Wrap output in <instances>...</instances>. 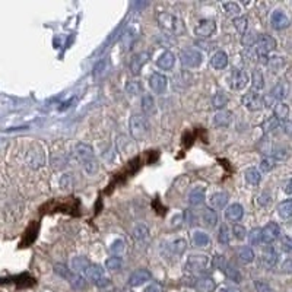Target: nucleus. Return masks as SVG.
<instances>
[{"label":"nucleus","mask_w":292,"mask_h":292,"mask_svg":"<svg viewBox=\"0 0 292 292\" xmlns=\"http://www.w3.org/2000/svg\"><path fill=\"white\" fill-rule=\"evenodd\" d=\"M259 205L260 206H267L269 203H270V196L267 195V193H263V195H260L259 196Z\"/></svg>","instance_id":"obj_58"},{"label":"nucleus","mask_w":292,"mask_h":292,"mask_svg":"<svg viewBox=\"0 0 292 292\" xmlns=\"http://www.w3.org/2000/svg\"><path fill=\"white\" fill-rule=\"evenodd\" d=\"M129 129H130L132 138L136 140H145L149 135L148 120L142 114H132L130 122H129Z\"/></svg>","instance_id":"obj_3"},{"label":"nucleus","mask_w":292,"mask_h":292,"mask_svg":"<svg viewBox=\"0 0 292 292\" xmlns=\"http://www.w3.org/2000/svg\"><path fill=\"white\" fill-rule=\"evenodd\" d=\"M208 264L209 257L206 254H190L186 262V269L189 272H203Z\"/></svg>","instance_id":"obj_7"},{"label":"nucleus","mask_w":292,"mask_h":292,"mask_svg":"<svg viewBox=\"0 0 292 292\" xmlns=\"http://www.w3.org/2000/svg\"><path fill=\"white\" fill-rule=\"evenodd\" d=\"M156 21L159 27L171 35H183L186 32L184 22L179 16L169 14V12H159L156 15Z\"/></svg>","instance_id":"obj_1"},{"label":"nucleus","mask_w":292,"mask_h":292,"mask_svg":"<svg viewBox=\"0 0 292 292\" xmlns=\"http://www.w3.org/2000/svg\"><path fill=\"white\" fill-rule=\"evenodd\" d=\"M273 111H275V117L278 119L279 122H283V120H286L288 115H289V107H288V104L279 101V102L275 104Z\"/></svg>","instance_id":"obj_30"},{"label":"nucleus","mask_w":292,"mask_h":292,"mask_svg":"<svg viewBox=\"0 0 292 292\" xmlns=\"http://www.w3.org/2000/svg\"><path fill=\"white\" fill-rule=\"evenodd\" d=\"M133 238L135 240H138V241H145V240H148V237H149V229L145 226V225H136L135 228H133Z\"/></svg>","instance_id":"obj_39"},{"label":"nucleus","mask_w":292,"mask_h":292,"mask_svg":"<svg viewBox=\"0 0 292 292\" xmlns=\"http://www.w3.org/2000/svg\"><path fill=\"white\" fill-rule=\"evenodd\" d=\"M151 279H152V273H151L148 269H138V270H135V272L130 275L129 285H130L132 288H138V286L146 283V282L151 280Z\"/></svg>","instance_id":"obj_9"},{"label":"nucleus","mask_w":292,"mask_h":292,"mask_svg":"<svg viewBox=\"0 0 292 292\" xmlns=\"http://www.w3.org/2000/svg\"><path fill=\"white\" fill-rule=\"evenodd\" d=\"M278 260V251L275 250L273 247H267V249L262 253V263H263L266 267H273V266H276Z\"/></svg>","instance_id":"obj_22"},{"label":"nucleus","mask_w":292,"mask_h":292,"mask_svg":"<svg viewBox=\"0 0 292 292\" xmlns=\"http://www.w3.org/2000/svg\"><path fill=\"white\" fill-rule=\"evenodd\" d=\"M231 122H232V112L226 110H221L213 115V125L218 127H226L231 125Z\"/></svg>","instance_id":"obj_24"},{"label":"nucleus","mask_w":292,"mask_h":292,"mask_svg":"<svg viewBox=\"0 0 292 292\" xmlns=\"http://www.w3.org/2000/svg\"><path fill=\"white\" fill-rule=\"evenodd\" d=\"M226 104H228V97H226V94H223L222 91H218L213 98H212V105H213V108H216L218 111H221L223 110L225 107H226Z\"/></svg>","instance_id":"obj_31"},{"label":"nucleus","mask_w":292,"mask_h":292,"mask_svg":"<svg viewBox=\"0 0 292 292\" xmlns=\"http://www.w3.org/2000/svg\"><path fill=\"white\" fill-rule=\"evenodd\" d=\"M244 216V208L240 203H232L225 209V219L229 222H238Z\"/></svg>","instance_id":"obj_16"},{"label":"nucleus","mask_w":292,"mask_h":292,"mask_svg":"<svg viewBox=\"0 0 292 292\" xmlns=\"http://www.w3.org/2000/svg\"><path fill=\"white\" fill-rule=\"evenodd\" d=\"M148 60H149V54L146 51H142V53L135 54L133 59L130 60V72H132V75H139L142 69H143V66L148 63Z\"/></svg>","instance_id":"obj_14"},{"label":"nucleus","mask_w":292,"mask_h":292,"mask_svg":"<svg viewBox=\"0 0 292 292\" xmlns=\"http://www.w3.org/2000/svg\"><path fill=\"white\" fill-rule=\"evenodd\" d=\"M110 250L112 251V254H115V256L119 257V256H122L126 251V243L123 240H115L111 244Z\"/></svg>","instance_id":"obj_47"},{"label":"nucleus","mask_w":292,"mask_h":292,"mask_svg":"<svg viewBox=\"0 0 292 292\" xmlns=\"http://www.w3.org/2000/svg\"><path fill=\"white\" fill-rule=\"evenodd\" d=\"M256 41H257V37H256L253 32L243 35V44H244V45H253V44H256Z\"/></svg>","instance_id":"obj_56"},{"label":"nucleus","mask_w":292,"mask_h":292,"mask_svg":"<svg viewBox=\"0 0 292 292\" xmlns=\"http://www.w3.org/2000/svg\"><path fill=\"white\" fill-rule=\"evenodd\" d=\"M231 234H232V231H229V228L226 225H221L219 232H218V241L221 244H228L231 241Z\"/></svg>","instance_id":"obj_44"},{"label":"nucleus","mask_w":292,"mask_h":292,"mask_svg":"<svg viewBox=\"0 0 292 292\" xmlns=\"http://www.w3.org/2000/svg\"><path fill=\"white\" fill-rule=\"evenodd\" d=\"M142 110L145 112V115H153L156 112V104L152 95H143L142 98Z\"/></svg>","instance_id":"obj_29"},{"label":"nucleus","mask_w":292,"mask_h":292,"mask_svg":"<svg viewBox=\"0 0 292 292\" xmlns=\"http://www.w3.org/2000/svg\"><path fill=\"white\" fill-rule=\"evenodd\" d=\"M219 292H238V291L232 289V288H221V289H219Z\"/></svg>","instance_id":"obj_62"},{"label":"nucleus","mask_w":292,"mask_h":292,"mask_svg":"<svg viewBox=\"0 0 292 292\" xmlns=\"http://www.w3.org/2000/svg\"><path fill=\"white\" fill-rule=\"evenodd\" d=\"M278 213L282 219H289V218H292V199H288V200L279 203Z\"/></svg>","instance_id":"obj_32"},{"label":"nucleus","mask_w":292,"mask_h":292,"mask_svg":"<svg viewBox=\"0 0 292 292\" xmlns=\"http://www.w3.org/2000/svg\"><path fill=\"white\" fill-rule=\"evenodd\" d=\"M202 62H203V56L196 48H186V50L181 51V63L186 68L195 69V68H199L202 65Z\"/></svg>","instance_id":"obj_6"},{"label":"nucleus","mask_w":292,"mask_h":292,"mask_svg":"<svg viewBox=\"0 0 292 292\" xmlns=\"http://www.w3.org/2000/svg\"><path fill=\"white\" fill-rule=\"evenodd\" d=\"M280 237V228L276 222H269L262 229V243L264 244H272Z\"/></svg>","instance_id":"obj_8"},{"label":"nucleus","mask_w":292,"mask_h":292,"mask_svg":"<svg viewBox=\"0 0 292 292\" xmlns=\"http://www.w3.org/2000/svg\"><path fill=\"white\" fill-rule=\"evenodd\" d=\"M149 86H151V89H152L153 92L164 94L168 86V79L164 75H161V73H153L152 76H151V79H149Z\"/></svg>","instance_id":"obj_13"},{"label":"nucleus","mask_w":292,"mask_h":292,"mask_svg":"<svg viewBox=\"0 0 292 292\" xmlns=\"http://www.w3.org/2000/svg\"><path fill=\"white\" fill-rule=\"evenodd\" d=\"M283 192L286 193V195H292V179L286 184H285V189H283Z\"/></svg>","instance_id":"obj_61"},{"label":"nucleus","mask_w":292,"mask_h":292,"mask_svg":"<svg viewBox=\"0 0 292 292\" xmlns=\"http://www.w3.org/2000/svg\"><path fill=\"white\" fill-rule=\"evenodd\" d=\"M249 84V75L241 69H234L232 75H231V85L236 91H241L244 89Z\"/></svg>","instance_id":"obj_12"},{"label":"nucleus","mask_w":292,"mask_h":292,"mask_svg":"<svg viewBox=\"0 0 292 292\" xmlns=\"http://www.w3.org/2000/svg\"><path fill=\"white\" fill-rule=\"evenodd\" d=\"M187 249V241L184 238H177L171 243L169 246V250L172 251L174 254H183Z\"/></svg>","instance_id":"obj_41"},{"label":"nucleus","mask_w":292,"mask_h":292,"mask_svg":"<svg viewBox=\"0 0 292 292\" xmlns=\"http://www.w3.org/2000/svg\"><path fill=\"white\" fill-rule=\"evenodd\" d=\"M279 125H280V122H279L275 115H272V117H269L267 120H264V123L262 125V129H263L264 133H269V132H272V130L278 129Z\"/></svg>","instance_id":"obj_45"},{"label":"nucleus","mask_w":292,"mask_h":292,"mask_svg":"<svg viewBox=\"0 0 292 292\" xmlns=\"http://www.w3.org/2000/svg\"><path fill=\"white\" fill-rule=\"evenodd\" d=\"M280 247H282V250L285 251V253L292 254V238H289V237H283L282 241H280Z\"/></svg>","instance_id":"obj_55"},{"label":"nucleus","mask_w":292,"mask_h":292,"mask_svg":"<svg viewBox=\"0 0 292 292\" xmlns=\"http://www.w3.org/2000/svg\"><path fill=\"white\" fill-rule=\"evenodd\" d=\"M222 8L226 15H238L240 12H241L240 6H238L237 3H234V2H226V3H222Z\"/></svg>","instance_id":"obj_49"},{"label":"nucleus","mask_w":292,"mask_h":292,"mask_svg":"<svg viewBox=\"0 0 292 292\" xmlns=\"http://www.w3.org/2000/svg\"><path fill=\"white\" fill-rule=\"evenodd\" d=\"M275 168V159L273 158H263L260 162V169L263 172H269Z\"/></svg>","instance_id":"obj_51"},{"label":"nucleus","mask_w":292,"mask_h":292,"mask_svg":"<svg viewBox=\"0 0 292 292\" xmlns=\"http://www.w3.org/2000/svg\"><path fill=\"white\" fill-rule=\"evenodd\" d=\"M238 257H240V260L243 262V263L249 264L251 262H254V259H256V254H254V251L250 247H243V249H240L238 251Z\"/></svg>","instance_id":"obj_37"},{"label":"nucleus","mask_w":292,"mask_h":292,"mask_svg":"<svg viewBox=\"0 0 292 292\" xmlns=\"http://www.w3.org/2000/svg\"><path fill=\"white\" fill-rule=\"evenodd\" d=\"M200 218H202V222L205 223L206 226H209V228H215V226L219 223V215H218V212L210 208L203 209Z\"/></svg>","instance_id":"obj_21"},{"label":"nucleus","mask_w":292,"mask_h":292,"mask_svg":"<svg viewBox=\"0 0 292 292\" xmlns=\"http://www.w3.org/2000/svg\"><path fill=\"white\" fill-rule=\"evenodd\" d=\"M276 48V41L273 37L267 35V34H262L257 37L256 41V54L259 59H262L263 62L267 63V56L269 53H272Z\"/></svg>","instance_id":"obj_4"},{"label":"nucleus","mask_w":292,"mask_h":292,"mask_svg":"<svg viewBox=\"0 0 292 292\" xmlns=\"http://www.w3.org/2000/svg\"><path fill=\"white\" fill-rule=\"evenodd\" d=\"M228 199L229 196L226 195L225 192H219V193H215V195L210 196L209 199V203H210V209H222L225 208V205L228 203Z\"/></svg>","instance_id":"obj_23"},{"label":"nucleus","mask_w":292,"mask_h":292,"mask_svg":"<svg viewBox=\"0 0 292 292\" xmlns=\"http://www.w3.org/2000/svg\"><path fill=\"white\" fill-rule=\"evenodd\" d=\"M254 288H256V291L257 292H273L272 289V286L267 283V282H264V280H256L254 282Z\"/></svg>","instance_id":"obj_53"},{"label":"nucleus","mask_w":292,"mask_h":292,"mask_svg":"<svg viewBox=\"0 0 292 292\" xmlns=\"http://www.w3.org/2000/svg\"><path fill=\"white\" fill-rule=\"evenodd\" d=\"M28 162L32 168H38L44 165V151L38 146V151H29Z\"/></svg>","instance_id":"obj_28"},{"label":"nucleus","mask_w":292,"mask_h":292,"mask_svg":"<svg viewBox=\"0 0 292 292\" xmlns=\"http://www.w3.org/2000/svg\"><path fill=\"white\" fill-rule=\"evenodd\" d=\"M126 91H127V94H130V95H138L142 92V84H140V81L138 79H132V81H129L127 84H126Z\"/></svg>","instance_id":"obj_43"},{"label":"nucleus","mask_w":292,"mask_h":292,"mask_svg":"<svg viewBox=\"0 0 292 292\" xmlns=\"http://www.w3.org/2000/svg\"><path fill=\"white\" fill-rule=\"evenodd\" d=\"M75 149H76V155H78L82 167L85 168V171H86L88 174H95L98 169V161L94 149H92L89 145L82 143V142L78 143Z\"/></svg>","instance_id":"obj_2"},{"label":"nucleus","mask_w":292,"mask_h":292,"mask_svg":"<svg viewBox=\"0 0 292 292\" xmlns=\"http://www.w3.org/2000/svg\"><path fill=\"white\" fill-rule=\"evenodd\" d=\"M89 262H88V259L86 257H82V256H78V257H75L73 260H72V267H73V270H75V273L76 275H85V272H86V269L89 267Z\"/></svg>","instance_id":"obj_27"},{"label":"nucleus","mask_w":292,"mask_h":292,"mask_svg":"<svg viewBox=\"0 0 292 292\" xmlns=\"http://www.w3.org/2000/svg\"><path fill=\"white\" fill-rule=\"evenodd\" d=\"M232 25H234V28L237 29V32H238L240 35H244V34L247 32L249 21H247L246 16H237V18L232 19Z\"/></svg>","instance_id":"obj_34"},{"label":"nucleus","mask_w":292,"mask_h":292,"mask_svg":"<svg viewBox=\"0 0 292 292\" xmlns=\"http://www.w3.org/2000/svg\"><path fill=\"white\" fill-rule=\"evenodd\" d=\"M282 65H283V59L282 57H270L269 60H267V66L272 69V72H278L280 68H282Z\"/></svg>","instance_id":"obj_50"},{"label":"nucleus","mask_w":292,"mask_h":292,"mask_svg":"<svg viewBox=\"0 0 292 292\" xmlns=\"http://www.w3.org/2000/svg\"><path fill=\"white\" fill-rule=\"evenodd\" d=\"M270 24H272V27L275 29H285L289 27V24H291V21H289V18L286 16V15L283 14L282 11H275L272 16H270Z\"/></svg>","instance_id":"obj_17"},{"label":"nucleus","mask_w":292,"mask_h":292,"mask_svg":"<svg viewBox=\"0 0 292 292\" xmlns=\"http://www.w3.org/2000/svg\"><path fill=\"white\" fill-rule=\"evenodd\" d=\"M122 264H123V260H122L120 257L114 256V257L107 259V262H105V267H107L108 270H120V269H122Z\"/></svg>","instance_id":"obj_46"},{"label":"nucleus","mask_w":292,"mask_h":292,"mask_svg":"<svg viewBox=\"0 0 292 292\" xmlns=\"http://www.w3.org/2000/svg\"><path fill=\"white\" fill-rule=\"evenodd\" d=\"M286 92H288V89H286V85L283 84V82H279V84L275 85V88L272 89V92H270V97L273 98V99H276V101H282L283 98L286 97Z\"/></svg>","instance_id":"obj_35"},{"label":"nucleus","mask_w":292,"mask_h":292,"mask_svg":"<svg viewBox=\"0 0 292 292\" xmlns=\"http://www.w3.org/2000/svg\"><path fill=\"white\" fill-rule=\"evenodd\" d=\"M145 292H164V286L161 283L153 282L151 285H148V288L145 289Z\"/></svg>","instance_id":"obj_57"},{"label":"nucleus","mask_w":292,"mask_h":292,"mask_svg":"<svg viewBox=\"0 0 292 292\" xmlns=\"http://www.w3.org/2000/svg\"><path fill=\"white\" fill-rule=\"evenodd\" d=\"M195 289L197 292H215L216 283H215L213 279L209 278V276H202V278L196 279Z\"/></svg>","instance_id":"obj_19"},{"label":"nucleus","mask_w":292,"mask_h":292,"mask_svg":"<svg viewBox=\"0 0 292 292\" xmlns=\"http://www.w3.org/2000/svg\"><path fill=\"white\" fill-rule=\"evenodd\" d=\"M69 282L70 285H72V288L76 289V291H81V289H84L85 286H86V280L84 279V276L76 275V273H72V276L69 278Z\"/></svg>","instance_id":"obj_42"},{"label":"nucleus","mask_w":292,"mask_h":292,"mask_svg":"<svg viewBox=\"0 0 292 292\" xmlns=\"http://www.w3.org/2000/svg\"><path fill=\"white\" fill-rule=\"evenodd\" d=\"M85 276L92 283H95L98 288H105L110 283V280L104 273V269L99 264H89V267L85 272Z\"/></svg>","instance_id":"obj_5"},{"label":"nucleus","mask_w":292,"mask_h":292,"mask_svg":"<svg viewBox=\"0 0 292 292\" xmlns=\"http://www.w3.org/2000/svg\"><path fill=\"white\" fill-rule=\"evenodd\" d=\"M282 269H283V272H288V273H291L292 272V259H288L285 263L282 264Z\"/></svg>","instance_id":"obj_59"},{"label":"nucleus","mask_w":292,"mask_h":292,"mask_svg":"<svg viewBox=\"0 0 292 292\" xmlns=\"http://www.w3.org/2000/svg\"><path fill=\"white\" fill-rule=\"evenodd\" d=\"M243 104L250 111H259L263 107V99H262V97L259 94H256L254 91H250L249 94H246L243 97Z\"/></svg>","instance_id":"obj_10"},{"label":"nucleus","mask_w":292,"mask_h":292,"mask_svg":"<svg viewBox=\"0 0 292 292\" xmlns=\"http://www.w3.org/2000/svg\"><path fill=\"white\" fill-rule=\"evenodd\" d=\"M205 199H206V189L202 187V186H197L195 189H192L190 193H189V203L192 206L202 205L205 202Z\"/></svg>","instance_id":"obj_18"},{"label":"nucleus","mask_w":292,"mask_h":292,"mask_svg":"<svg viewBox=\"0 0 292 292\" xmlns=\"http://www.w3.org/2000/svg\"><path fill=\"white\" fill-rule=\"evenodd\" d=\"M251 82H253V88L256 91H260L264 88V76L260 69H254L253 76H251Z\"/></svg>","instance_id":"obj_38"},{"label":"nucleus","mask_w":292,"mask_h":292,"mask_svg":"<svg viewBox=\"0 0 292 292\" xmlns=\"http://www.w3.org/2000/svg\"><path fill=\"white\" fill-rule=\"evenodd\" d=\"M249 240H250L251 246H259L262 243V229L260 228L251 229V232L249 234Z\"/></svg>","instance_id":"obj_48"},{"label":"nucleus","mask_w":292,"mask_h":292,"mask_svg":"<svg viewBox=\"0 0 292 292\" xmlns=\"http://www.w3.org/2000/svg\"><path fill=\"white\" fill-rule=\"evenodd\" d=\"M232 234H234L237 240H244L247 237V229H246V226L237 223L236 226H234V229H232Z\"/></svg>","instance_id":"obj_52"},{"label":"nucleus","mask_w":292,"mask_h":292,"mask_svg":"<svg viewBox=\"0 0 292 292\" xmlns=\"http://www.w3.org/2000/svg\"><path fill=\"white\" fill-rule=\"evenodd\" d=\"M246 181L251 184V186H257L260 180H262V176H260V171L259 169H256V168H249L247 171H246Z\"/></svg>","instance_id":"obj_36"},{"label":"nucleus","mask_w":292,"mask_h":292,"mask_svg":"<svg viewBox=\"0 0 292 292\" xmlns=\"http://www.w3.org/2000/svg\"><path fill=\"white\" fill-rule=\"evenodd\" d=\"M38 228H40V225H38L37 222L31 223V225H29L28 229L25 231L24 240H22V243H21V247H28L31 243H34V241H35L37 234H38Z\"/></svg>","instance_id":"obj_25"},{"label":"nucleus","mask_w":292,"mask_h":292,"mask_svg":"<svg viewBox=\"0 0 292 292\" xmlns=\"http://www.w3.org/2000/svg\"><path fill=\"white\" fill-rule=\"evenodd\" d=\"M283 130H285V133H286L288 136L292 138V122H285V123H283Z\"/></svg>","instance_id":"obj_60"},{"label":"nucleus","mask_w":292,"mask_h":292,"mask_svg":"<svg viewBox=\"0 0 292 292\" xmlns=\"http://www.w3.org/2000/svg\"><path fill=\"white\" fill-rule=\"evenodd\" d=\"M225 273H226V276L231 279V280H234V282H237V283H240L241 282V279H243V276H241V273H240V270L237 269L234 264L228 263L225 264Z\"/></svg>","instance_id":"obj_40"},{"label":"nucleus","mask_w":292,"mask_h":292,"mask_svg":"<svg viewBox=\"0 0 292 292\" xmlns=\"http://www.w3.org/2000/svg\"><path fill=\"white\" fill-rule=\"evenodd\" d=\"M54 270H56V273H59L62 278L68 279V280H69V278L72 276V272H70L65 264H56V266H54Z\"/></svg>","instance_id":"obj_54"},{"label":"nucleus","mask_w":292,"mask_h":292,"mask_svg":"<svg viewBox=\"0 0 292 292\" xmlns=\"http://www.w3.org/2000/svg\"><path fill=\"white\" fill-rule=\"evenodd\" d=\"M210 244V238L203 231H196L193 234V246L195 247H208Z\"/></svg>","instance_id":"obj_33"},{"label":"nucleus","mask_w":292,"mask_h":292,"mask_svg":"<svg viewBox=\"0 0 292 292\" xmlns=\"http://www.w3.org/2000/svg\"><path fill=\"white\" fill-rule=\"evenodd\" d=\"M111 70V60L110 57H104L98 62L94 68V78L95 81H99V79H104Z\"/></svg>","instance_id":"obj_15"},{"label":"nucleus","mask_w":292,"mask_h":292,"mask_svg":"<svg viewBox=\"0 0 292 292\" xmlns=\"http://www.w3.org/2000/svg\"><path fill=\"white\" fill-rule=\"evenodd\" d=\"M210 65H212V68H215V69L218 70L225 69L228 66V56H226V53L225 51H216L212 56V59H210Z\"/></svg>","instance_id":"obj_26"},{"label":"nucleus","mask_w":292,"mask_h":292,"mask_svg":"<svg viewBox=\"0 0 292 292\" xmlns=\"http://www.w3.org/2000/svg\"><path fill=\"white\" fill-rule=\"evenodd\" d=\"M215 29H216V22L213 19H203L196 27L195 34L200 38H209L215 32Z\"/></svg>","instance_id":"obj_11"},{"label":"nucleus","mask_w":292,"mask_h":292,"mask_svg":"<svg viewBox=\"0 0 292 292\" xmlns=\"http://www.w3.org/2000/svg\"><path fill=\"white\" fill-rule=\"evenodd\" d=\"M176 65V54L171 51H164L156 60V66L161 70H171Z\"/></svg>","instance_id":"obj_20"}]
</instances>
